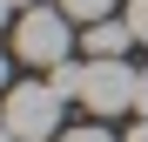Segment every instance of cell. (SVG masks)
<instances>
[{
  "label": "cell",
  "instance_id": "11",
  "mask_svg": "<svg viewBox=\"0 0 148 142\" xmlns=\"http://www.w3.org/2000/svg\"><path fill=\"white\" fill-rule=\"evenodd\" d=\"M7 20H14V0H0V27H7Z\"/></svg>",
  "mask_w": 148,
  "mask_h": 142
},
{
  "label": "cell",
  "instance_id": "3",
  "mask_svg": "<svg viewBox=\"0 0 148 142\" xmlns=\"http://www.w3.org/2000/svg\"><path fill=\"white\" fill-rule=\"evenodd\" d=\"M61 95H54V81H20V88H7V129L20 135V142H47V135H61Z\"/></svg>",
  "mask_w": 148,
  "mask_h": 142
},
{
  "label": "cell",
  "instance_id": "12",
  "mask_svg": "<svg viewBox=\"0 0 148 142\" xmlns=\"http://www.w3.org/2000/svg\"><path fill=\"white\" fill-rule=\"evenodd\" d=\"M0 142H20V135H14V129H7V115H0Z\"/></svg>",
  "mask_w": 148,
  "mask_h": 142
},
{
  "label": "cell",
  "instance_id": "7",
  "mask_svg": "<svg viewBox=\"0 0 148 142\" xmlns=\"http://www.w3.org/2000/svg\"><path fill=\"white\" fill-rule=\"evenodd\" d=\"M121 20L135 27V41L148 47V0H121Z\"/></svg>",
  "mask_w": 148,
  "mask_h": 142
},
{
  "label": "cell",
  "instance_id": "8",
  "mask_svg": "<svg viewBox=\"0 0 148 142\" xmlns=\"http://www.w3.org/2000/svg\"><path fill=\"white\" fill-rule=\"evenodd\" d=\"M61 142H114L101 122H81V129H61Z\"/></svg>",
  "mask_w": 148,
  "mask_h": 142
},
{
  "label": "cell",
  "instance_id": "1",
  "mask_svg": "<svg viewBox=\"0 0 148 142\" xmlns=\"http://www.w3.org/2000/svg\"><path fill=\"white\" fill-rule=\"evenodd\" d=\"M14 54L27 61V68H54V61L74 54V20L61 14V0H54V7L14 14Z\"/></svg>",
  "mask_w": 148,
  "mask_h": 142
},
{
  "label": "cell",
  "instance_id": "13",
  "mask_svg": "<svg viewBox=\"0 0 148 142\" xmlns=\"http://www.w3.org/2000/svg\"><path fill=\"white\" fill-rule=\"evenodd\" d=\"M27 7H40V0H14V14H27Z\"/></svg>",
  "mask_w": 148,
  "mask_h": 142
},
{
  "label": "cell",
  "instance_id": "5",
  "mask_svg": "<svg viewBox=\"0 0 148 142\" xmlns=\"http://www.w3.org/2000/svg\"><path fill=\"white\" fill-rule=\"evenodd\" d=\"M47 81H54V95H61V102H81V81H88V61H54V68H47Z\"/></svg>",
  "mask_w": 148,
  "mask_h": 142
},
{
  "label": "cell",
  "instance_id": "4",
  "mask_svg": "<svg viewBox=\"0 0 148 142\" xmlns=\"http://www.w3.org/2000/svg\"><path fill=\"white\" fill-rule=\"evenodd\" d=\"M81 47H88V61H121V54H128V47H141L135 41V27H128V20H88V34H81Z\"/></svg>",
  "mask_w": 148,
  "mask_h": 142
},
{
  "label": "cell",
  "instance_id": "6",
  "mask_svg": "<svg viewBox=\"0 0 148 142\" xmlns=\"http://www.w3.org/2000/svg\"><path fill=\"white\" fill-rule=\"evenodd\" d=\"M61 14L88 27V20H108V14H114V0H61Z\"/></svg>",
  "mask_w": 148,
  "mask_h": 142
},
{
  "label": "cell",
  "instance_id": "9",
  "mask_svg": "<svg viewBox=\"0 0 148 142\" xmlns=\"http://www.w3.org/2000/svg\"><path fill=\"white\" fill-rule=\"evenodd\" d=\"M14 88V68H7V54H0V95H7Z\"/></svg>",
  "mask_w": 148,
  "mask_h": 142
},
{
  "label": "cell",
  "instance_id": "2",
  "mask_svg": "<svg viewBox=\"0 0 148 142\" xmlns=\"http://www.w3.org/2000/svg\"><path fill=\"white\" fill-rule=\"evenodd\" d=\"M135 95H141V68L121 54V61H88V81H81V108L88 115H128L135 108Z\"/></svg>",
  "mask_w": 148,
  "mask_h": 142
},
{
  "label": "cell",
  "instance_id": "10",
  "mask_svg": "<svg viewBox=\"0 0 148 142\" xmlns=\"http://www.w3.org/2000/svg\"><path fill=\"white\" fill-rule=\"evenodd\" d=\"M128 142H148V115H141V122H135V129H128Z\"/></svg>",
  "mask_w": 148,
  "mask_h": 142
}]
</instances>
